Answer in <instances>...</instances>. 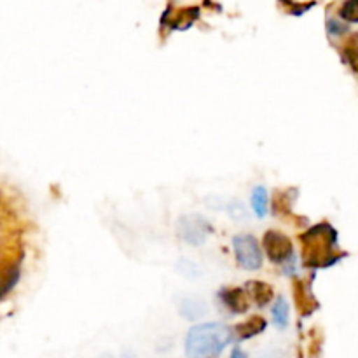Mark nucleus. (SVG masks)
<instances>
[{
    "label": "nucleus",
    "mask_w": 358,
    "mask_h": 358,
    "mask_svg": "<svg viewBox=\"0 0 358 358\" xmlns=\"http://www.w3.org/2000/svg\"><path fill=\"white\" fill-rule=\"evenodd\" d=\"M289 313H290L289 303H287L285 297L280 296L278 299H276L275 306H273V320H275V324L278 325L280 329H285L287 325H289Z\"/></svg>",
    "instance_id": "obj_14"
},
{
    "label": "nucleus",
    "mask_w": 358,
    "mask_h": 358,
    "mask_svg": "<svg viewBox=\"0 0 358 358\" xmlns=\"http://www.w3.org/2000/svg\"><path fill=\"white\" fill-rule=\"evenodd\" d=\"M177 271L187 280H196L201 276V268L196 262L189 261V259H180L177 262Z\"/></svg>",
    "instance_id": "obj_16"
},
{
    "label": "nucleus",
    "mask_w": 358,
    "mask_h": 358,
    "mask_svg": "<svg viewBox=\"0 0 358 358\" xmlns=\"http://www.w3.org/2000/svg\"><path fill=\"white\" fill-rule=\"evenodd\" d=\"M205 205L210 206L212 210H224V212L229 213L231 219L240 220L247 217V208L240 201H234V199H224L219 198V196H212V198L205 199Z\"/></svg>",
    "instance_id": "obj_9"
},
{
    "label": "nucleus",
    "mask_w": 358,
    "mask_h": 358,
    "mask_svg": "<svg viewBox=\"0 0 358 358\" xmlns=\"http://www.w3.org/2000/svg\"><path fill=\"white\" fill-rule=\"evenodd\" d=\"M231 358H248V355L240 348V346H236V348L233 350V353H231Z\"/></svg>",
    "instance_id": "obj_20"
},
{
    "label": "nucleus",
    "mask_w": 358,
    "mask_h": 358,
    "mask_svg": "<svg viewBox=\"0 0 358 358\" xmlns=\"http://www.w3.org/2000/svg\"><path fill=\"white\" fill-rule=\"evenodd\" d=\"M234 255H236L238 264L248 271H255L262 264V250L259 247L257 240L252 234H240L233 240Z\"/></svg>",
    "instance_id": "obj_3"
},
{
    "label": "nucleus",
    "mask_w": 358,
    "mask_h": 358,
    "mask_svg": "<svg viewBox=\"0 0 358 358\" xmlns=\"http://www.w3.org/2000/svg\"><path fill=\"white\" fill-rule=\"evenodd\" d=\"M168 17V24L175 30H185V28L191 27L196 20L199 17V7H184V9L177 10L173 16L170 14H164V20Z\"/></svg>",
    "instance_id": "obj_11"
},
{
    "label": "nucleus",
    "mask_w": 358,
    "mask_h": 358,
    "mask_svg": "<svg viewBox=\"0 0 358 358\" xmlns=\"http://www.w3.org/2000/svg\"><path fill=\"white\" fill-rule=\"evenodd\" d=\"M266 327H268V322H266L264 318L250 317L248 320L238 324L236 327H234V332H236V336L240 339H250L254 338V336H259L261 332H264Z\"/></svg>",
    "instance_id": "obj_12"
},
{
    "label": "nucleus",
    "mask_w": 358,
    "mask_h": 358,
    "mask_svg": "<svg viewBox=\"0 0 358 358\" xmlns=\"http://www.w3.org/2000/svg\"><path fill=\"white\" fill-rule=\"evenodd\" d=\"M245 290H247V296L254 301V304L257 308H266L275 297V290L269 283L259 282V280H252L245 285Z\"/></svg>",
    "instance_id": "obj_7"
},
{
    "label": "nucleus",
    "mask_w": 358,
    "mask_h": 358,
    "mask_svg": "<svg viewBox=\"0 0 358 358\" xmlns=\"http://www.w3.org/2000/svg\"><path fill=\"white\" fill-rule=\"evenodd\" d=\"M294 301H296L297 310H299V313L303 317L317 310V301L313 299V296L310 292V287L303 280H294Z\"/></svg>",
    "instance_id": "obj_8"
},
{
    "label": "nucleus",
    "mask_w": 358,
    "mask_h": 358,
    "mask_svg": "<svg viewBox=\"0 0 358 358\" xmlns=\"http://www.w3.org/2000/svg\"><path fill=\"white\" fill-rule=\"evenodd\" d=\"M206 311H208V308L201 297H182L180 303H178V313L185 320H199V318L205 317Z\"/></svg>",
    "instance_id": "obj_10"
},
{
    "label": "nucleus",
    "mask_w": 358,
    "mask_h": 358,
    "mask_svg": "<svg viewBox=\"0 0 358 358\" xmlns=\"http://www.w3.org/2000/svg\"><path fill=\"white\" fill-rule=\"evenodd\" d=\"M290 198L287 192H276L275 199H273V208H275L276 215H285L290 212Z\"/></svg>",
    "instance_id": "obj_18"
},
{
    "label": "nucleus",
    "mask_w": 358,
    "mask_h": 358,
    "mask_svg": "<svg viewBox=\"0 0 358 358\" xmlns=\"http://www.w3.org/2000/svg\"><path fill=\"white\" fill-rule=\"evenodd\" d=\"M233 341V331L224 324H201L189 331L185 339L187 358H215Z\"/></svg>",
    "instance_id": "obj_2"
},
{
    "label": "nucleus",
    "mask_w": 358,
    "mask_h": 358,
    "mask_svg": "<svg viewBox=\"0 0 358 358\" xmlns=\"http://www.w3.org/2000/svg\"><path fill=\"white\" fill-rule=\"evenodd\" d=\"M252 210H254L259 219H262L268 213V191L262 185L252 191Z\"/></svg>",
    "instance_id": "obj_13"
},
{
    "label": "nucleus",
    "mask_w": 358,
    "mask_h": 358,
    "mask_svg": "<svg viewBox=\"0 0 358 358\" xmlns=\"http://www.w3.org/2000/svg\"><path fill=\"white\" fill-rule=\"evenodd\" d=\"M339 16L350 23H358V0H346L339 10Z\"/></svg>",
    "instance_id": "obj_17"
},
{
    "label": "nucleus",
    "mask_w": 358,
    "mask_h": 358,
    "mask_svg": "<svg viewBox=\"0 0 358 358\" xmlns=\"http://www.w3.org/2000/svg\"><path fill=\"white\" fill-rule=\"evenodd\" d=\"M219 299L234 315L247 313L248 306H250L248 296L243 289H220Z\"/></svg>",
    "instance_id": "obj_6"
},
{
    "label": "nucleus",
    "mask_w": 358,
    "mask_h": 358,
    "mask_svg": "<svg viewBox=\"0 0 358 358\" xmlns=\"http://www.w3.org/2000/svg\"><path fill=\"white\" fill-rule=\"evenodd\" d=\"M177 231L178 238H182L185 243L199 247L206 241L208 233H212V226L201 215H184L178 219Z\"/></svg>",
    "instance_id": "obj_4"
},
{
    "label": "nucleus",
    "mask_w": 358,
    "mask_h": 358,
    "mask_svg": "<svg viewBox=\"0 0 358 358\" xmlns=\"http://www.w3.org/2000/svg\"><path fill=\"white\" fill-rule=\"evenodd\" d=\"M17 280H20V266L17 264L10 266L7 271H3L2 275H0V299L16 285Z\"/></svg>",
    "instance_id": "obj_15"
},
{
    "label": "nucleus",
    "mask_w": 358,
    "mask_h": 358,
    "mask_svg": "<svg viewBox=\"0 0 358 358\" xmlns=\"http://www.w3.org/2000/svg\"><path fill=\"white\" fill-rule=\"evenodd\" d=\"M301 241L303 261L308 268H329L343 257L338 254V233L327 222L311 227L301 236Z\"/></svg>",
    "instance_id": "obj_1"
},
{
    "label": "nucleus",
    "mask_w": 358,
    "mask_h": 358,
    "mask_svg": "<svg viewBox=\"0 0 358 358\" xmlns=\"http://www.w3.org/2000/svg\"><path fill=\"white\" fill-rule=\"evenodd\" d=\"M101 358H115V357H112V355H105V357H101ZM119 358H135V357H131V355H121Z\"/></svg>",
    "instance_id": "obj_21"
},
{
    "label": "nucleus",
    "mask_w": 358,
    "mask_h": 358,
    "mask_svg": "<svg viewBox=\"0 0 358 358\" xmlns=\"http://www.w3.org/2000/svg\"><path fill=\"white\" fill-rule=\"evenodd\" d=\"M327 28H329V31H331L332 35H341V34H345L346 30H348V28L345 27V24H341V23H338V21L336 20H331L327 23Z\"/></svg>",
    "instance_id": "obj_19"
},
{
    "label": "nucleus",
    "mask_w": 358,
    "mask_h": 358,
    "mask_svg": "<svg viewBox=\"0 0 358 358\" xmlns=\"http://www.w3.org/2000/svg\"><path fill=\"white\" fill-rule=\"evenodd\" d=\"M262 247L273 264H283L294 257L292 241L280 231H268L262 238Z\"/></svg>",
    "instance_id": "obj_5"
}]
</instances>
